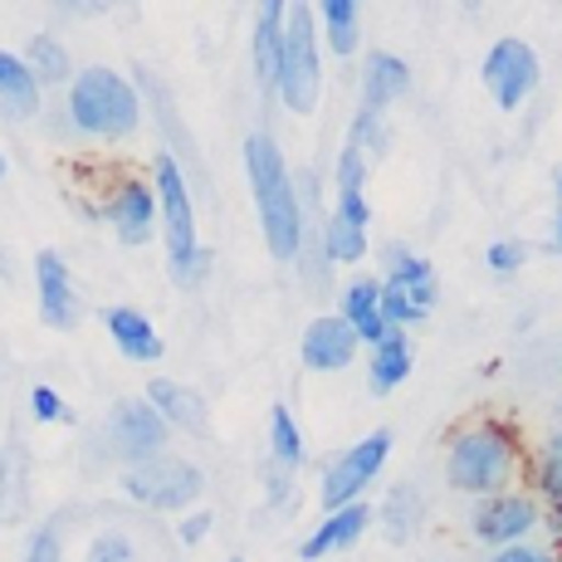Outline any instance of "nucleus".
Instances as JSON below:
<instances>
[{"label":"nucleus","mask_w":562,"mask_h":562,"mask_svg":"<svg viewBox=\"0 0 562 562\" xmlns=\"http://www.w3.org/2000/svg\"><path fill=\"white\" fill-rule=\"evenodd\" d=\"M103 328H108V338L117 342V352H123L127 362H157L161 358V338H157L153 323H147V313H137L127 304L103 308Z\"/></svg>","instance_id":"17"},{"label":"nucleus","mask_w":562,"mask_h":562,"mask_svg":"<svg viewBox=\"0 0 562 562\" xmlns=\"http://www.w3.org/2000/svg\"><path fill=\"white\" fill-rule=\"evenodd\" d=\"M348 147H358V153L372 161L386 153V117L372 113V108H362L358 117H352V133H348Z\"/></svg>","instance_id":"28"},{"label":"nucleus","mask_w":562,"mask_h":562,"mask_svg":"<svg viewBox=\"0 0 562 562\" xmlns=\"http://www.w3.org/2000/svg\"><path fill=\"white\" fill-rule=\"evenodd\" d=\"M386 456H392V430H372V436L358 440L348 456L333 460V470L323 474V490H318L323 509L338 514V509H348V504H358V494L376 480V470L386 464Z\"/></svg>","instance_id":"7"},{"label":"nucleus","mask_w":562,"mask_h":562,"mask_svg":"<svg viewBox=\"0 0 562 562\" xmlns=\"http://www.w3.org/2000/svg\"><path fill=\"white\" fill-rule=\"evenodd\" d=\"M269 450H274V460L284 464V470L304 464V436H299V420H294V411L289 406L269 411Z\"/></svg>","instance_id":"25"},{"label":"nucleus","mask_w":562,"mask_h":562,"mask_svg":"<svg viewBox=\"0 0 562 562\" xmlns=\"http://www.w3.org/2000/svg\"><path fill=\"white\" fill-rule=\"evenodd\" d=\"M484 83H490L494 103L514 113V108L538 89V54L528 49L524 40H499V45L490 49V59H484Z\"/></svg>","instance_id":"9"},{"label":"nucleus","mask_w":562,"mask_h":562,"mask_svg":"<svg viewBox=\"0 0 562 562\" xmlns=\"http://www.w3.org/2000/svg\"><path fill=\"white\" fill-rule=\"evenodd\" d=\"M69 117L89 137H133L143 123V99L117 69H79L69 83Z\"/></svg>","instance_id":"2"},{"label":"nucleus","mask_w":562,"mask_h":562,"mask_svg":"<svg viewBox=\"0 0 562 562\" xmlns=\"http://www.w3.org/2000/svg\"><path fill=\"white\" fill-rule=\"evenodd\" d=\"M342 318H348V328L358 333V342H382L386 333V318H382V279H358V284L342 289Z\"/></svg>","instance_id":"19"},{"label":"nucleus","mask_w":562,"mask_h":562,"mask_svg":"<svg viewBox=\"0 0 562 562\" xmlns=\"http://www.w3.org/2000/svg\"><path fill=\"white\" fill-rule=\"evenodd\" d=\"M205 533H211V514H205V509L181 518V543H201Z\"/></svg>","instance_id":"36"},{"label":"nucleus","mask_w":562,"mask_h":562,"mask_svg":"<svg viewBox=\"0 0 562 562\" xmlns=\"http://www.w3.org/2000/svg\"><path fill=\"white\" fill-rule=\"evenodd\" d=\"M367 524H372V509L358 499V504H348V509H338V514H328L318 528L308 533V543L299 548V558L304 562H318V558H328V553H342V548H352L358 538L367 533Z\"/></svg>","instance_id":"16"},{"label":"nucleus","mask_w":562,"mask_h":562,"mask_svg":"<svg viewBox=\"0 0 562 562\" xmlns=\"http://www.w3.org/2000/svg\"><path fill=\"white\" fill-rule=\"evenodd\" d=\"M382 518H386V533H392V538H411V533H416V524H420V494L411 490V484L392 490Z\"/></svg>","instance_id":"27"},{"label":"nucleus","mask_w":562,"mask_h":562,"mask_svg":"<svg viewBox=\"0 0 562 562\" xmlns=\"http://www.w3.org/2000/svg\"><path fill=\"white\" fill-rule=\"evenodd\" d=\"M406 89H411L406 59H396V54L376 49L372 59H367V69H362V108L382 113V108H392L396 99H406Z\"/></svg>","instance_id":"20"},{"label":"nucleus","mask_w":562,"mask_h":562,"mask_svg":"<svg viewBox=\"0 0 562 562\" xmlns=\"http://www.w3.org/2000/svg\"><path fill=\"white\" fill-rule=\"evenodd\" d=\"M318 15H323V30H328L333 54L358 49V0H323Z\"/></svg>","instance_id":"23"},{"label":"nucleus","mask_w":562,"mask_h":562,"mask_svg":"<svg viewBox=\"0 0 562 562\" xmlns=\"http://www.w3.org/2000/svg\"><path fill=\"white\" fill-rule=\"evenodd\" d=\"M5 171H10V161H5V153H0V177H5Z\"/></svg>","instance_id":"39"},{"label":"nucleus","mask_w":562,"mask_h":562,"mask_svg":"<svg viewBox=\"0 0 562 562\" xmlns=\"http://www.w3.org/2000/svg\"><path fill=\"white\" fill-rule=\"evenodd\" d=\"M245 171L259 205V231L274 259H294L304 250V205L294 196V171L284 167V153L269 133H255L245 143Z\"/></svg>","instance_id":"1"},{"label":"nucleus","mask_w":562,"mask_h":562,"mask_svg":"<svg viewBox=\"0 0 562 562\" xmlns=\"http://www.w3.org/2000/svg\"><path fill=\"white\" fill-rule=\"evenodd\" d=\"M20 59H25V69H30V79L35 83H74V59H69V49H64L59 40L35 35Z\"/></svg>","instance_id":"22"},{"label":"nucleus","mask_w":562,"mask_h":562,"mask_svg":"<svg viewBox=\"0 0 562 562\" xmlns=\"http://www.w3.org/2000/svg\"><path fill=\"white\" fill-rule=\"evenodd\" d=\"M323 93V64H318V30H313L308 5H289L284 20V64H279V99L289 113H313Z\"/></svg>","instance_id":"5"},{"label":"nucleus","mask_w":562,"mask_h":562,"mask_svg":"<svg viewBox=\"0 0 562 562\" xmlns=\"http://www.w3.org/2000/svg\"><path fill=\"white\" fill-rule=\"evenodd\" d=\"M382 284L396 289V294H406L420 313H430V304H436V269H430V259L411 255L406 245H392V250H386V279Z\"/></svg>","instance_id":"18"},{"label":"nucleus","mask_w":562,"mask_h":562,"mask_svg":"<svg viewBox=\"0 0 562 562\" xmlns=\"http://www.w3.org/2000/svg\"><path fill=\"white\" fill-rule=\"evenodd\" d=\"M533 524H538V504L524 499V494H494V499H484L474 509V538H484L494 548H514Z\"/></svg>","instance_id":"12"},{"label":"nucleus","mask_w":562,"mask_h":562,"mask_svg":"<svg viewBox=\"0 0 562 562\" xmlns=\"http://www.w3.org/2000/svg\"><path fill=\"white\" fill-rule=\"evenodd\" d=\"M89 562H137V548L127 533H99L89 543Z\"/></svg>","instance_id":"30"},{"label":"nucleus","mask_w":562,"mask_h":562,"mask_svg":"<svg viewBox=\"0 0 562 562\" xmlns=\"http://www.w3.org/2000/svg\"><path fill=\"white\" fill-rule=\"evenodd\" d=\"M30 416L40 420V426H54V420H69V411H64V402H59V392L54 386H30Z\"/></svg>","instance_id":"32"},{"label":"nucleus","mask_w":562,"mask_h":562,"mask_svg":"<svg viewBox=\"0 0 562 562\" xmlns=\"http://www.w3.org/2000/svg\"><path fill=\"white\" fill-rule=\"evenodd\" d=\"M484 259H490L494 274H514V269L528 259V245H518V240H499V245H490V255H484Z\"/></svg>","instance_id":"34"},{"label":"nucleus","mask_w":562,"mask_h":562,"mask_svg":"<svg viewBox=\"0 0 562 562\" xmlns=\"http://www.w3.org/2000/svg\"><path fill=\"white\" fill-rule=\"evenodd\" d=\"M411 376V342H406V333L402 328H392L382 342L372 348V367H367V386H372L376 396H386V392H396Z\"/></svg>","instance_id":"21"},{"label":"nucleus","mask_w":562,"mask_h":562,"mask_svg":"<svg viewBox=\"0 0 562 562\" xmlns=\"http://www.w3.org/2000/svg\"><path fill=\"white\" fill-rule=\"evenodd\" d=\"M157 215L161 235H167V269L181 289H191L205 269V255L196 245V211H191V191L181 177V161L171 153H157Z\"/></svg>","instance_id":"3"},{"label":"nucleus","mask_w":562,"mask_h":562,"mask_svg":"<svg viewBox=\"0 0 562 562\" xmlns=\"http://www.w3.org/2000/svg\"><path fill=\"white\" fill-rule=\"evenodd\" d=\"M0 99L15 103V108H35V99H40V83L30 79L25 59H20V54H5V49H0Z\"/></svg>","instance_id":"26"},{"label":"nucleus","mask_w":562,"mask_h":562,"mask_svg":"<svg viewBox=\"0 0 562 562\" xmlns=\"http://www.w3.org/2000/svg\"><path fill=\"white\" fill-rule=\"evenodd\" d=\"M108 221H113L117 240L123 245H147L157 225V191L143 181H123V187L108 196Z\"/></svg>","instance_id":"13"},{"label":"nucleus","mask_w":562,"mask_h":562,"mask_svg":"<svg viewBox=\"0 0 562 562\" xmlns=\"http://www.w3.org/2000/svg\"><path fill=\"white\" fill-rule=\"evenodd\" d=\"M538 484H543V494L562 509V430L543 446V460H538Z\"/></svg>","instance_id":"29"},{"label":"nucleus","mask_w":562,"mask_h":562,"mask_svg":"<svg viewBox=\"0 0 562 562\" xmlns=\"http://www.w3.org/2000/svg\"><path fill=\"white\" fill-rule=\"evenodd\" d=\"M558 250H562V215H558Z\"/></svg>","instance_id":"40"},{"label":"nucleus","mask_w":562,"mask_h":562,"mask_svg":"<svg viewBox=\"0 0 562 562\" xmlns=\"http://www.w3.org/2000/svg\"><path fill=\"white\" fill-rule=\"evenodd\" d=\"M284 20H289V5L284 0H265L255 15V40H250V54H255V79L265 93H279V64H284Z\"/></svg>","instance_id":"14"},{"label":"nucleus","mask_w":562,"mask_h":562,"mask_svg":"<svg viewBox=\"0 0 562 562\" xmlns=\"http://www.w3.org/2000/svg\"><path fill=\"white\" fill-rule=\"evenodd\" d=\"M108 446H113V456H123L127 464L157 460V456H167V420H161L147 402L127 396V402H117L108 411Z\"/></svg>","instance_id":"8"},{"label":"nucleus","mask_w":562,"mask_h":562,"mask_svg":"<svg viewBox=\"0 0 562 562\" xmlns=\"http://www.w3.org/2000/svg\"><path fill=\"white\" fill-rule=\"evenodd\" d=\"M143 402L153 406L157 416L167 420V426H181V430H191V436H205V430H211V411H205L196 386H187V382L157 376V382H147V396H143Z\"/></svg>","instance_id":"15"},{"label":"nucleus","mask_w":562,"mask_h":562,"mask_svg":"<svg viewBox=\"0 0 562 562\" xmlns=\"http://www.w3.org/2000/svg\"><path fill=\"white\" fill-rule=\"evenodd\" d=\"M358 333L348 328V318L342 313H323V318H313L304 328V342H299V352H304V367L313 372H342L352 358H358Z\"/></svg>","instance_id":"11"},{"label":"nucleus","mask_w":562,"mask_h":562,"mask_svg":"<svg viewBox=\"0 0 562 562\" xmlns=\"http://www.w3.org/2000/svg\"><path fill=\"white\" fill-rule=\"evenodd\" d=\"M333 215H342L348 225H362V231L372 225V211H367V196H362V191H352V196H338V211H333Z\"/></svg>","instance_id":"35"},{"label":"nucleus","mask_w":562,"mask_h":562,"mask_svg":"<svg viewBox=\"0 0 562 562\" xmlns=\"http://www.w3.org/2000/svg\"><path fill=\"white\" fill-rule=\"evenodd\" d=\"M553 187H558V201H562V167L553 171Z\"/></svg>","instance_id":"38"},{"label":"nucleus","mask_w":562,"mask_h":562,"mask_svg":"<svg viewBox=\"0 0 562 562\" xmlns=\"http://www.w3.org/2000/svg\"><path fill=\"white\" fill-rule=\"evenodd\" d=\"M514 464H518V450H514L509 430L504 426H474V430H460L456 446H450L446 480L464 494L494 499V494H504V484L514 480Z\"/></svg>","instance_id":"4"},{"label":"nucleus","mask_w":562,"mask_h":562,"mask_svg":"<svg viewBox=\"0 0 562 562\" xmlns=\"http://www.w3.org/2000/svg\"><path fill=\"white\" fill-rule=\"evenodd\" d=\"M362 181H367V157L358 153V147H342V157H338V196L362 191Z\"/></svg>","instance_id":"33"},{"label":"nucleus","mask_w":562,"mask_h":562,"mask_svg":"<svg viewBox=\"0 0 562 562\" xmlns=\"http://www.w3.org/2000/svg\"><path fill=\"white\" fill-rule=\"evenodd\" d=\"M25 562H64V538H59V518H49L25 548Z\"/></svg>","instance_id":"31"},{"label":"nucleus","mask_w":562,"mask_h":562,"mask_svg":"<svg viewBox=\"0 0 562 562\" xmlns=\"http://www.w3.org/2000/svg\"><path fill=\"white\" fill-rule=\"evenodd\" d=\"M490 562H553V558H548L543 548H518V543H514V548H499V553H494Z\"/></svg>","instance_id":"37"},{"label":"nucleus","mask_w":562,"mask_h":562,"mask_svg":"<svg viewBox=\"0 0 562 562\" xmlns=\"http://www.w3.org/2000/svg\"><path fill=\"white\" fill-rule=\"evenodd\" d=\"M35 284H40V318L54 333H69L79 323V294H74L69 265L59 250H40L35 255Z\"/></svg>","instance_id":"10"},{"label":"nucleus","mask_w":562,"mask_h":562,"mask_svg":"<svg viewBox=\"0 0 562 562\" xmlns=\"http://www.w3.org/2000/svg\"><path fill=\"white\" fill-rule=\"evenodd\" d=\"M323 255L333 265H358L367 255V231L362 225H348L342 215H328V225H323Z\"/></svg>","instance_id":"24"},{"label":"nucleus","mask_w":562,"mask_h":562,"mask_svg":"<svg viewBox=\"0 0 562 562\" xmlns=\"http://www.w3.org/2000/svg\"><path fill=\"white\" fill-rule=\"evenodd\" d=\"M231 562H245V558H231Z\"/></svg>","instance_id":"41"},{"label":"nucleus","mask_w":562,"mask_h":562,"mask_svg":"<svg viewBox=\"0 0 562 562\" xmlns=\"http://www.w3.org/2000/svg\"><path fill=\"white\" fill-rule=\"evenodd\" d=\"M123 490L133 494L143 509H157V514H181L201 499L205 490V474L196 470L191 460H177V456H157V460H143L123 474Z\"/></svg>","instance_id":"6"}]
</instances>
